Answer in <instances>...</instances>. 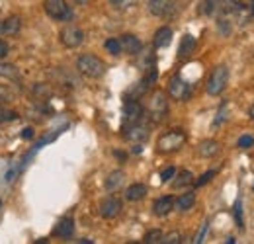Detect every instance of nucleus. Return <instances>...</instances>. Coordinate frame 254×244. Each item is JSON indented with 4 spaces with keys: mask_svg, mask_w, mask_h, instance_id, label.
Masks as SVG:
<instances>
[{
    "mask_svg": "<svg viewBox=\"0 0 254 244\" xmlns=\"http://www.w3.org/2000/svg\"><path fill=\"white\" fill-rule=\"evenodd\" d=\"M76 68L80 74H84L88 78H100L106 72V62L92 53H84L76 59Z\"/></svg>",
    "mask_w": 254,
    "mask_h": 244,
    "instance_id": "obj_1",
    "label": "nucleus"
},
{
    "mask_svg": "<svg viewBox=\"0 0 254 244\" xmlns=\"http://www.w3.org/2000/svg\"><path fill=\"white\" fill-rule=\"evenodd\" d=\"M184 143H186V133L182 129H172V131L160 135L157 141V149L162 154H170L180 151L184 147Z\"/></svg>",
    "mask_w": 254,
    "mask_h": 244,
    "instance_id": "obj_2",
    "label": "nucleus"
},
{
    "mask_svg": "<svg viewBox=\"0 0 254 244\" xmlns=\"http://www.w3.org/2000/svg\"><path fill=\"white\" fill-rule=\"evenodd\" d=\"M149 118L153 123H162L166 120V114H168V100H166V94L162 90H155L151 100H149Z\"/></svg>",
    "mask_w": 254,
    "mask_h": 244,
    "instance_id": "obj_3",
    "label": "nucleus"
},
{
    "mask_svg": "<svg viewBox=\"0 0 254 244\" xmlns=\"http://www.w3.org/2000/svg\"><path fill=\"white\" fill-rule=\"evenodd\" d=\"M43 10L51 20L57 22H70L72 20V8L66 4V0H45Z\"/></svg>",
    "mask_w": 254,
    "mask_h": 244,
    "instance_id": "obj_4",
    "label": "nucleus"
},
{
    "mask_svg": "<svg viewBox=\"0 0 254 244\" xmlns=\"http://www.w3.org/2000/svg\"><path fill=\"white\" fill-rule=\"evenodd\" d=\"M229 82V68L225 64H219L211 70L209 78H207V94L209 96H219Z\"/></svg>",
    "mask_w": 254,
    "mask_h": 244,
    "instance_id": "obj_5",
    "label": "nucleus"
},
{
    "mask_svg": "<svg viewBox=\"0 0 254 244\" xmlns=\"http://www.w3.org/2000/svg\"><path fill=\"white\" fill-rule=\"evenodd\" d=\"M59 41L63 43L66 49H76L84 41V31L80 30L78 26H74V24H66L59 31Z\"/></svg>",
    "mask_w": 254,
    "mask_h": 244,
    "instance_id": "obj_6",
    "label": "nucleus"
},
{
    "mask_svg": "<svg viewBox=\"0 0 254 244\" xmlns=\"http://www.w3.org/2000/svg\"><path fill=\"white\" fill-rule=\"evenodd\" d=\"M168 94L172 100L176 102H186L191 94V86L180 76H172L170 82H168Z\"/></svg>",
    "mask_w": 254,
    "mask_h": 244,
    "instance_id": "obj_7",
    "label": "nucleus"
},
{
    "mask_svg": "<svg viewBox=\"0 0 254 244\" xmlns=\"http://www.w3.org/2000/svg\"><path fill=\"white\" fill-rule=\"evenodd\" d=\"M122 135L129 143H143L149 139V129L141 123H129L122 127Z\"/></svg>",
    "mask_w": 254,
    "mask_h": 244,
    "instance_id": "obj_8",
    "label": "nucleus"
},
{
    "mask_svg": "<svg viewBox=\"0 0 254 244\" xmlns=\"http://www.w3.org/2000/svg\"><path fill=\"white\" fill-rule=\"evenodd\" d=\"M122 209H124V203L116 195H110V197L102 199V203H100V215L104 219H116L118 215L122 213Z\"/></svg>",
    "mask_w": 254,
    "mask_h": 244,
    "instance_id": "obj_9",
    "label": "nucleus"
},
{
    "mask_svg": "<svg viewBox=\"0 0 254 244\" xmlns=\"http://www.w3.org/2000/svg\"><path fill=\"white\" fill-rule=\"evenodd\" d=\"M143 106L137 102V100H131L127 98L126 106H124V125H129V123H139L143 120Z\"/></svg>",
    "mask_w": 254,
    "mask_h": 244,
    "instance_id": "obj_10",
    "label": "nucleus"
},
{
    "mask_svg": "<svg viewBox=\"0 0 254 244\" xmlns=\"http://www.w3.org/2000/svg\"><path fill=\"white\" fill-rule=\"evenodd\" d=\"M120 43H122V51L127 53V55H139L143 51V43L137 35L133 33H124L120 37Z\"/></svg>",
    "mask_w": 254,
    "mask_h": 244,
    "instance_id": "obj_11",
    "label": "nucleus"
},
{
    "mask_svg": "<svg viewBox=\"0 0 254 244\" xmlns=\"http://www.w3.org/2000/svg\"><path fill=\"white\" fill-rule=\"evenodd\" d=\"M22 30V18L20 16H8L6 20H2L0 22V33L2 35H6V37H14V35H18Z\"/></svg>",
    "mask_w": 254,
    "mask_h": 244,
    "instance_id": "obj_12",
    "label": "nucleus"
},
{
    "mask_svg": "<svg viewBox=\"0 0 254 244\" xmlns=\"http://www.w3.org/2000/svg\"><path fill=\"white\" fill-rule=\"evenodd\" d=\"M53 235L59 239H70L74 235V221L72 217H63L57 221V225L53 227Z\"/></svg>",
    "mask_w": 254,
    "mask_h": 244,
    "instance_id": "obj_13",
    "label": "nucleus"
},
{
    "mask_svg": "<svg viewBox=\"0 0 254 244\" xmlns=\"http://www.w3.org/2000/svg\"><path fill=\"white\" fill-rule=\"evenodd\" d=\"M174 209V197L172 195H162L153 203V213L157 217H166Z\"/></svg>",
    "mask_w": 254,
    "mask_h": 244,
    "instance_id": "obj_14",
    "label": "nucleus"
},
{
    "mask_svg": "<svg viewBox=\"0 0 254 244\" xmlns=\"http://www.w3.org/2000/svg\"><path fill=\"white\" fill-rule=\"evenodd\" d=\"M219 151H221V145L217 141H213V139H205V141H201L197 145V154L201 158H213Z\"/></svg>",
    "mask_w": 254,
    "mask_h": 244,
    "instance_id": "obj_15",
    "label": "nucleus"
},
{
    "mask_svg": "<svg viewBox=\"0 0 254 244\" xmlns=\"http://www.w3.org/2000/svg\"><path fill=\"white\" fill-rule=\"evenodd\" d=\"M195 51V37L190 35V33H186L184 37H182V41H180V47H178V59H190L191 53Z\"/></svg>",
    "mask_w": 254,
    "mask_h": 244,
    "instance_id": "obj_16",
    "label": "nucleus"
},
{
    "mask_svg": "<svg viewBox=\"0 0 254 244\" xmlns=\"http://www.w3.org/2000/svg\"><path fill=\"white\" fill-rule=\"evenodd\" d=\"M124 182H126V172L124 170H114V172L108 174V178L104 182V187L108 191H116V189H120L124 185Z\"/></svg>",
    "mask_w": 254,
    "mask_h": 244,
    "instance_id": "obj_17",
    "label": "nucleus"
},
{
    "mask_svg": "<svg viewBox=\"0 0 254 244\" xmlns=\"http://www.w3.org/2000/svg\"><path fill=\"white\" fill-rule=\"evenodd\" d=\"M172 41V30L162 26L159 30L155 31V37H153V47L155 49H162V47H168Z\"/></svg>",
    "mask_w": 254,
    "mask_h": 244,
    "instance_id": "obj_18",
    "label": "nucleus"
},
{
    "mask_svg": "<svg viewBox=\"0 0 254 244\" xmlns=\"http://www.w3.org/2000/svg\"><path fill=\"white\" fill-rule=\"evenodd\" d=\"M239 10H243L239 0H215V12L219 14H237Z\"/></svg>",
    "mask_w": 254,
    "mask_h": 244,
    "instance_id": "obj_19",
    "label": "nucleus"
},
{
    "mask_svg": "<svg viewBox=\"0 0 254 244\" xmlns=\"http://www.w3.org/2000/svg\"><path fill=\"white\" fill-rule=\"evenodd\" d=\"M174 0H149V12L153 16H166Z\"/></svg>",
    "mask_w": 254,
    "mask_h": 244,
    "instance_id": "obj_20",
    "label": "nucleus"
},
{
    "mask_svg": "<svg viewBox=\"0 0 254 244\" xmlns=\"http://www.w3.org/2000/svg\"><path fill=\"white\" fill-rule=\"evenodd\" d=\"M147 185L145 183H133L126 189V199L127 201H141L147 195Z\"/></svg>",
    "mask_w": 254,
    "mask_h": 244,
    "instance_id": "obj_21",
    "label": "nucleus"
},
{
    "mask_svg": "<svg viewBox=\"0 0 254 244\" xmlns=\"http://www.w3.org/2000/svg\"><path fill=\"white\" fill-rule=\"evenodd\" d=\"M193 203H195V193L193 191H186L178 199H174V207L178 211H188V209L193 207Z\"/></svg>",
    "mask_w": 254,
    "mask_h": 244,
    "instance_id": "obj_22",
    "label": "nucleus"
},
{
    "mask_svg": "<svg viewBox=\"0 0 254 244\" xmlns=\"http://www.w3.org/2000/svg\"><path fill=\"white\" fill-rule=\"evenodd\" d=\"M0 78H8V80H20V70L16 64L12 62L0 61Z\"/></svg>",
    "mask_w": 254,
    "mask_h": 244,
    "instance_id": "obj_23",
    "label": "nucleus"
},
{
    "mask_svg": "<svg viewBox=\"0 0 254 244\" xmlns=\"http://www.w3.org/2000/svg\"><path fill=\"white\" fill-rule=\"evenodd\" d=\"M174 178H176V180L172 182V187H174V189H182V187L193 183V174H191L190 170H182L180 174H174Z\"/></svg>",
    "mask_w": 254,
    "mask_h": 244,
    "instance_id": "obj_24",
    "label": "nucleus"
},
{
    "mask_svg": "<svg viewBox=\"0 0 254 244\" xmlns=\"http://www.w3.org/2000/svg\"><path fill=\"white\" fill-rule=\"evenodd\" d=\"M18 120V112L8 108L6 104H0V123H10Z\"/></svg>",
    "mask_w": 254,
    "mask_h": 244,
    "instance_id": "obj_25",
    "label": "nucleus"
},
{
    "mask_svg": "<svg viewBox=\"0 0 254 244\" xmlns=\"http://www.w3.org/2000/svg\"><path fill=\"white\" fill-rule=\"evenodd\" d=\"M104 47H106V51H108L110 55H114V57L122 55V43H120L118 37H110V39H106V41H104Z\"/></svg>",
    "mask_w": 254,
    "mask_h": 244,
    "instance_id": "obj_26",
    "label": "nucleus"
},
{
    "mask_svg": "<svg viewBox=\"0 0 254 244\" xmlns=\"http://www.w3.org/2000/svg\"><path fill=\"white\" fill-rule=\"evenodd\" d=\"M197 14H201V16H213L215 14V0H203V2H199Z\"/></svg>",
    "mask_w": 254,
    "mask_h": 244,
    "instance_id": "obj_27",
    "label": "nucleus"
},
{
    "mask_svg": "<svg viewBox=\"0 0 254 244\" xmlns=\"http://www.w3.org/2000/svg\"><path fill=\"white\" fill-rule=\"evenodd\" d=\"M160 239H162V231L159 229H153V231H149L145 237H143V243L147 244H159Z\"/></svg>",
    "mask_w": 254,
    "mask_h": 244,
    "instance_id": "obj_28",
    "label": "nucleus"
},
{
    "mask_svg": "<svg viewBox=\"0 0 254 244\" xmlns=\"http://www.w3.org/2000/svg\"><path fill=\"white\" fill-rule=\"evenodd\" d=\"M160 243L162 244H180L182 243V235H180L178 231H172V233H168V235H162Z\"/></svg>",
    "mask_w": 254,
    "mask_h": 244,
    "instance_id": "obj_29",
    "label": "nucleus"
},
{
    "mask_svg": "<svg viewBox=\"0 0 254 244\" xmlns=\"http://www.w3.org/2000/svg\"><path fill=\"white\" fill-rule=\"evenodd\" d=\"M33 94L39 96V100H45V98L51 96V88H49L47 84H35V86H33Z\"/></svg>",
    "mask_w": 254,
    "mask_h": 244,
    "instance_id": "obj_30",
    "label": "nucleus"
},
{
    "mask_svg": "<svg viewBox=\"0 0 254 244\" xmlns=\"http://www.w3.org/2000/svg\"><path fill=\"white\" fill-rule=\"evenodd\" d=\"M237 147H239V149H251V147H254V137L253 135H243V137L237 141Z\"/></svg>",
    "mask_w": 254,
    "mask_h": 244,
    "instance_id": "obj_31",
    "label": "nucleus"
},
{
    "mask_svg": "<svg viewBox=\"0 0 254 244\" xmlns=\"http://www.w3.org/2000/svg\"><path fill=\"white\" fill-rule=\"evenodd\" d=\"M174 174H176V168H174V166H168V168H164V170L160 172V182H162V183L170 182V180L174 178Z\"/></svg>",
    "mask_w": 254,
    "mask_h": 244,
    "instance_id": "obj_32",
    "label": "nucleus"
},
{
    "mask_svg": "<svg viewBox=\"0 0 254 244\" xmlns=\"http://www.w3.org/2000/svg\"><path fill=\"white\" fill-rule=\"evenodd\" d=\"M215 174H217V170H207L205 174H201V176H199V180H195V185H197V187L205 185V183H207L211 178H213V176H215Z\"/></svg>",
    "mask_w": 254,
    "mask_h": 244,
    "instance_id": "obj_33",
    "label": "nucleus"
},
{
    "mask_svg": "<svg viewBox=\"0 0 254 244\" xmlns=\"http://www.w3.org/2000/svg\"><path fill=\"white\" fill-rule=\"evenodd\" d=\"M235 221L239 227H245V221H243V205H241V199L235 203Z\"/></svg>",
    "mask_w": 254,
    "mask_h": 244,
    "instance_id": "obj_34",
    "label": "nucleus"
},
{
    "mask_svg": "<svg viewBox=\"0 0 254 244\" xmlns=\"http://www.w3.org/2000/svg\"><path fill=\"white\" fill-rule=\"evenodd\" d=\"M14 100V94L8 90V88H0V104H8Z\"/></svg>",
    "mask_w": 254,
    "mask_h": 244,
    "instance_id": "obj_35",
    "label": "nucleus"
},
{
    "mask_svg": "<svg viewBox=\"0 0 254 244\" xmlns=\"http://www.w3.org/2000/svg\"><path fill=\"white\" fill-rule=\"evenodd\" d=\"M8 51H10V47H8V43L4 41V39H0V61L8 55Z\"/></svg>",
    "mask_w": 254,
    "mask_h": 244,
    "instance_id": "obj_36",
    "label": "nucleus"
},
{
    "mask_svg": "<svg viewBox=\"0 0 254 244\" xmlns=\"http://www.w3.org/2000/svg\"><path fill=\"white\" fill-rule=\"evenodd\" d=\"M205 231H207V223H205V225L201 227V231L197 233V237H195V241H193V243H195V244L201 243V241H203V237H205Z\"/></svg>",
    "mask_w": 254,
    "mask_h": 244,
    "instance_id": "obj_37",
    "label": "nucleus"
},
{
    "mask_svg": "<svg viewBox=\"0 0 254 244\" xmlns=\"http://www.w3.org/2000/svg\"><path fill=\"white\" fill-rule=\"evenodd\" d=\"M33 135H35L33 127H26V129L22 131V139H33Z\"/></svg>",
    "mask_w": 254,
    "mask_h": 244,
    "instance_id": "obj_38",
    "label": "nucleus"
},
{
    "mask_svg": "<svg viewBox=\"0 0 254 244\" xmlns=\"http://www.w3.org/2000/svg\"><path fill=\"white\" fill-rule=\"evenodd\" d=\"M114 154H116V158H120V160H126V158H127V154L122 153V151H116Z\"/></svg>",
    "mask_w": 254,
    "mask_h": 244,
    "instance_id": "obj_39",
    "label": "nucleus"
},
{
    "mask_svg": "<svg viewBox=\"0 0 254 244\" xmlns=\"http://www.w3.org/2000/svg\"><path fill=\"white\" fill-rule=\"evenodd\" d=\"M249 116H251V120H254V104L251 106V110H249Z\"/></svg>",
    "mask_w": 254,
    "mask_h": 244,
    "instance_id": "obj_40",
    "label": "nucleus"
},
{
    "mask_svg": "<svg viewBox=\"0 0 254 244\" xmlns=\"http://www.w3.org/2000/svg\"><path fill=\"white\" fill-rule=\"evenodd\" d=\"M72 2H76V4H86L88 0H72Z\"/></svg>",
    "mask_w": 254,
    "mask_h": 244,
    "instance_id": "obj_41",
    "label": "nucleus"
},
{
    "mask_svg": "<svg viewBox=\"0 0 254 244\" xmlns=\"http://www.w3.org/2000/svg\"><path fill=\"white\" fill-rule=\"evenodd\" d=\"M110 2H112V4H116V6H118V4H122V0H110Z\"/></svg>",
    "mask_w": 254,
    "mask_h": 244,
    "instance_id": "obj_42",
    "label": "nucleus"
},
{
    "mask_svg": "<svg viewBox=\"0 0 254 244\" xmlns=\"http://www.w3.org/2000/svg\"><path fill=\"white\" fill-rule=\"evenodd\" d=\"M251 10L254 12V0H253V4H251Z\"/></svg>",
    "mask_w": 254,
    "mask_h": 244,
    "instance_id": "obj_43",
    "label": "nucleus"
},
{
    "mask_svg": "<svg viewBox=\"0 0 254 244\" xmlns=\"http://www.w3.org/2000/svg\"><path fill=\"white\" fill-rule=\"evenodd\" d=\"M0 207H2V201H0Z\"/></svg>",
    "mask_w": 254,
    "mask_h": 244,
    "instance_id": "obj_44",
    "label": "nucleus"
}]
</instances>
